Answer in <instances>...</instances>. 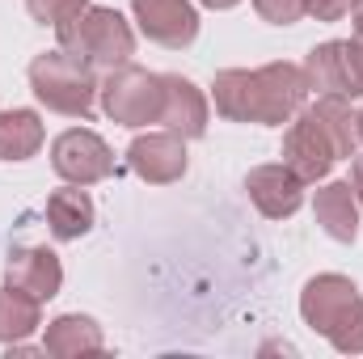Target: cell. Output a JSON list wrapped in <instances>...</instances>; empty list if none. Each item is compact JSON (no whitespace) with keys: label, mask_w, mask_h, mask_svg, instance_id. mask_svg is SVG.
Wrapping results in <instances>:
<instances>
[{"label":"cell","mask_w":363,"mask_h":359,"mask_svg":"<svg viewBox=\"0 0 363 359\" xmlns=\"http://www.w3.org/2000/svg\"><path fill=\"white\" fill-rule=\"evenodd\" d=\"M131 9H135L140 30L169 51L190 47L199 34V13L190 0H131Z\"/></svg>","instance_id":"9c48e42d"},{"label":"cell","mask_w":363,"mask_h":359,"mask_svg":"<svg viewBox=\"0 0 363 359\" xmlns=\"http://www.w3.org/2000/svg\"><path fill=\"white\" fill-rule=\"evenodd\" d=\"M355 127H359V140H363V110L355 114Z\"/></svg>","instance_id":"83f0119b"},{"label":"cell","mask_w":363,"mask_h":359,"mask_svg":"<svg viewBox=\"0 0 363 359\" xmlns=\"http://www.w3.org/2000/svg\"><path fill=\"white\" fill-rule=\"evenodd\" d=\"M60 34V47L85 64H101V68H118L135 55V34L131 26L114 13V9H101V4H89L85 13L68 17L55 26Z\"/></svg>","instance_id":"7a4b0ae2"},{"label":"cell","mask_w":363,"mask_h":359,"mask_svg":"<svg viewBox=\"0 0 363 359\" xmlns=\"http://www.w3.org/2000/svg\"><path fill=\"white\" fill-rule=\"evenodd\" d=\"M127 165L131 174L152 186H169L186 174V140L178 131H148V136H135L131 148H127Z\"/></svg>","instance_id":"ba28073f"},{"label":"cell","mask_w":363,"mask_h":359,"mask_svg":"<svg viewBox=\"0 0 363 359\" xmlns=\"http://www.w3.org/2000/svg\"><path fill=\"white\" fill-rule=\"evenodd\" d=\"M106 347V338H101V326L85 317V313H64V317H55L51 326H47V334H43V351L55 359H81V355H97Z\"/></svg>","instance_id":"5bb4252c"},{"label":"cell","mask_w":363,"mask_h":359,"mask_svg":"<svg viewBox=\"0 0 363 359\" xmlns=\"http://www.w3.org/2000/svg\"><path fill=\"white\" fill-rule=\"evenodd\" d=\"M313 114H317V123L325 127V136L334 140V148H338V161L347 157H355V148H359V127H355V114H351V97H342V93H321L317 97V106H308Z\"/></svg>","instance_id":"e0dca14e"},{"label":"cell","mask_w":363,"mask_h":359,"mask_svg":"<svg viewBox=\"0 0 363 359\" xmlns=\"http://www.w3.org/2000/svg\"><path fill=\"white\" fill-rule=\"evenodd\" d=\"M304 81L317 93L363 97V38H334L308 51Z\"/></svg>","instance_id":"277c9868"},{"label":"cell","mask_w":363,"mask_h":359,"mask_svg":"<svg viewBox=\"0 0 363 359\" xmlns=\"http://www.w3.org/2000/svg\"><path fill=\"white\" fill-rule=\"evenodd\" d=\"M47 224L60 241H77L93 228V199L81 186H64L47 199Z\"/></svg>","instance_id":"2e32d148"},{"label":"cell","mask_w":363,"mask_h":359,"mask_svg":"<svg viewBox=\"0 0 363 359\" xmlns=\"http://www.w3.org/2000/svg\"><path fill=\"white\" fill-rule=\"evenodd\" d=\"M161 123L178 131L182 140H199L207 131V97L194 89L186 77H161Z\"/></svg>","instance_id":"4fadbf2b"},{"label":"cell","mask_w":363,"mask_h":359,"mask_svg":"<svg viewBox=\"0 0 363 359\" xmlns=\"http://www.w3.org/2000/svg\"><path fill=\"white\" fill-rule=\"evenodd\" d=\"M245 190H250L254 207H258L262 216H271V220L296 216L300 203H304V182L296 178L287 165H258V170H250Z\"/></svg>","instance_id":"7c38bea8"},{"label":"cell","mask_w":363,"mask_h":359,"mask_svg":"<svg viewBox=\"0 0 363 359\" xmlns=\"http://www.w3.org/2000/svg\"><path fill=\"white\" fill-rule=\"evenodd\" d=\"M64 283V267L55 258V250L47 245H26V250H13L9 267H4V287L30 296V300H51Z\"/></svg>","instance_id":"30bf717a"},{"label":"cell","mask_w":363,"mask_h":359,"mask_svg":"<svg viewBox=\"0 0 363 359\" xmlns=\"http://www.w3.org/2000/svg\"><path fill=\"white\" fill-rule=\"evenodd\" d=\"M211 97L216 110L233 123H254V72L245 68H224L211 81Z\"/></svg>","instance_id":"d6986e66"},{"label":"cell","mask_w":363,"mask_h":359,"mask_svg":"<svg viewBox=\"0 0 363 359\" xmlns=\"http://www.w3.org/2000/svg\"><path fill=\"white\" fill-rule=\"evenodd\" d=\"M351 190H355V199L363 203V157L355 153V161H351Z\"/></svg>","instance_id":"d4e9b609"},{"label":"cell","mask_w":363,"mask_h":359,"mask_svg":"<svg viewBox=\"0 0 363 359\" xmlns=\"http://www.w3.org/2000/svg\"><path fill=\"white\" fill-rule=\"evenodd\" d=\"M51 165H55L60 178L72 182V186H93V182L114 174V153H110V144L97 131L72 127V131H64L51 144Z\"/></svg>","instance_id":"8992f818"},{"label":"cell","mask_w":363,"mask_h":359,"mask_svg":"<svg viewBox=\"0 0 363 359\" xmlns=\"http://www.w3.org/2000/svg\"><path fill=\"white\" fill-rule=\"evenodd\" d=\"M351 21H355V34L363 38V0H355V4H351Z\"/></svg>","instance_id":"484cf974"},{"label":"cell","mask_w":363,"mask_h":359,"mask_svg":"<svg viewBox=\"0 0 363 359\" xmlns=\"http://www.w3.org/2000/svg\"><path fill=\"white\" fill-rule=\"evenodd\" d=\"M317 224L334 237V241H355L359 237V199L351 190V182H325L313 199Z\"/></svg>","instance_id":"9a60e30c"},{"label":"cell","mask_w":363,"mask_h":359,"mask_svg":"<svg viewBox=\"0 0 363 359\" xmlns=\"http://www.w3.org/2000/svg\"><path fill=\"white\" fill-rule=\"evenodd\" d=\"M308 101V81L304 68L296 64H267L254 72V123L283 127L291 123Z\"/></svg>","instance_id":"5b68a950"},{"label":"cell","mask_w":363,"mask_h":359,"mask_svg":"<svg viewBox=\"0 0 363 359\" xmlns=\"http://www.w3.org/2000/svg\"><path fill=\"white\" fill-rule=\"evenodd\" d=\"M351 4H355V0H308V13H313L317 21H338V17L351 13Z\"/></svg>","instance_id":"cb8c5ba5"},{"label":"cell","mask_w":363,"mask_h":359,"mask_svg":"<svg viewBox=\"0 0 363 359\" xmlns=\"http://www.w3.org/2000/svg\"><path fill=\"white\" fill-rule=\"evenodd\" d=\"M26 9H30L34 21H43V26H60V21H68V17L85 13L89 0H26Z\"/></svg>","instance_id":"7402d4cb"},{"label":"cell","mask_w":363,"mask_h":359,"mask_svg":"<svg viewBox=\"0 0 363 359\" xmlns=\"http://www.w3.org/2000/svg\"><path fill=\"white\" fill-rule=\"evenodd\" d=\"M101 110L123 123V127H148V123H161V77L148 72V68H135V64H118L110 68L106 85H101Z\"/></svg>","instance_id":"3957f363"},{"label":"cell","mask_w":363,"mask_h":359,"mask_svg":"<svg viewBox=\"0 0 363 359\" xmlns=\"http://www.w3.org/2000/svg\"><path fill=\"white\" fill-rule=\"evenodd\" d=\"M342 355H363V296L338 317V326L325 334Z\"/></svg>","instance_id":"44dd1931"},{"label":"cell","mask_w":363,"mask_h":359,"mask_svg":"<svg viewBox=\"0 0 363 359\" xmlns=\"http://www.w3.org/2000/svg\"><path fill=\"white\" fill-rule=\"evenodd\" d=\"M203 4H207V9H233L237 0H203Z\"/></svg>","instance_id":"4316f807"},{"label":"cell","mask_w":363,"mask_h":359,"mask_svg":"<svg viewBox=\"0 0 363 359\" xmlns=\"http://www.w3.org/2000/svg\"><path fill=\"white\" fill-rule=\"evenodd\" d=\"M359 300V287L347 275H317L304 283L300 292V317L304 326H313L317 334H330L338 326V317Z\"/></svg>","instance_id":"8fae6325"},{"label":"cell","mask_w":363,"mask_h":359,"mask_svg":"<svg viewBox=\"0 0 363 359\" xmlns=\"http://www.w3.org/2000/svg\"><path fill=\"white\" fill-rule=\"evenodd\" d=\"M43 326L38 317V300L13 292V287H0V343H26L34 330Z\"/></svg>","instance_id":"ffe728a7"},{"label":"cell","mask_w":363,"mask_h":359,"mask_svg":"<svg viewBox=\"0 0 363 359\" xmlns=\"http://www.w3.org/2000/svg\"><path fill=\"white\" fill-rule=\"evenodd\" d=\"M30 89H34V97H38L47 110H55V114L89 118L101 85L93 81V64L68 55V51L60 47V51H43V55L30 64Z\"/></svg>","instance_id":"6da1fadb"},{"label":"cell","mask_w":363,"mask_h":359,"mask_svg":"<svg viewBox=\"0 0 363 359\" xmlns=\"http://www.w3.org/2000/svg\"><path fill=\"white\" fill-rule=\"evenodd\" d=\"M254 9L271 26H296L308 13V0H254Z\"/></svg>","instance_id":"603a6c76"},{"label":"cell","mask_w":363,"mask_h":359,"mask_svg":"<svg viewBox=\"0 0 363 359\" xmlns=\"http://www.w3.org/2000/svg\"><path fill=\"white\" fill-rule=\"evenodd\" d=\"M334 161H338L334 140L325 136V127L317 123L313 110H300L296 123H291L287 136H283V165H287L300 182H321L334 170Z\"/></svg>","instance_id":"52a82bcc"},{"label":"cell","mask_w":363,"mask_h":359,"mask_svg":"<svg viewBox=\"0 0 363 359\" xmlns=\"http://www.w3.org/2000/svg\"><path fill=\"white\" fill-rule=\"evenodd\" d=\"M43 148V118L34 110L0 114V161H30Z\"/></svg>","instance_id":"ac0fdd59"}]
</instances>
